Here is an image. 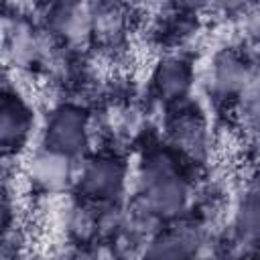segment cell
<instances>
[{
  "label": "cell",
  "instance_id": "obj_1",
  "mask_svg": "<svg viewBox=\"0 0 260 260\" xmlns=\"http://www.w3.org/2000/svg\"><path fill=\"white\" fill-rule=\"evenodd\" d=\"M128 181V167L116 154H93L83 160L77 169L75 187L77 191L98 203H114L126 189Z\"/></svg>",
  "mask_w": 260,
  "mask_h": 260
},
{
  "label": "cell",
  "instance_id": "obj_2",
  "mask_svg": "<svg viewBox=\"0 0 260 260\" xmlns=\"http://www.w3.org/2000/svg\"><path fill=\"white\" fill-rule=\"evenodd\" d=\"M89 114L77 104H59L47 116L43 146L79 158L89 146Z\"/></svg>",
  "mask_w": 260,
  "mask_h": 260
},
{
  "label": "cell",
  "instance_id": "obj_3",
  "mask_svg": "<svg viewBox=\"0 0 260 260\" xmlns=\"http://www.w3.org/2000/svg\"><path fill=\"white\" fill-rule=\"evenodd\" d=\"M28 179L43 193H49V195L63 193L65 189L75 185V179H77L75 158L63 152H57L53 148L41 146V150H37V154L30 158Z\"/></svg>",
  "mask_w": 260,
  "mask_h": 260
},
{
  "label": "cell",
  "instance_id": "obj_4",
  "mask_svg": "<svg viewBox=\"0 0 260 260\" xmlns=\"http://www.w3.org/2000/svg\"><path fill=\"white\" fill-rule=\"evenodd\" d=\"M140 197L160 221H171L187 209L191 199V185L181 173H173L142 185Z\"/></svg>",
  "mask_w": 260,
  "mask_h": 260
},
{
  "label": "cell",
  "instance_id": "obj_5",
  "mask_svg": "<svg viewBox=\"0 0 260 260\" xmlns=\"http://www.w3.org/2000/svg\"><path fill=\"white\" fill-rule=\"evenodd\" d=\"M89 37L102 47H114L124 41L130 16L124 0H91L87 6Z\"/></svg>",
  "mask_w": 260,
  "mask_h": 260
},
{
  "label": "cell",
  "instance_id": "obj_6",
  "mask_svg": "<svg viewBox=\"0 0 260 260\" xmlns=\"http://www.w3.org/2000/svg\"><path fill=\"white\" fill-rule=\"evenodd\" d=\"M32 122L35 116L24 98H20L16 91H6L0 108V142L6 154L18 152L26 144L32 130Z\"/></svg>",
  "mask_w": 260,
  "mask_h": 260
},
{
  "label": "cell",
  "instance_id": "obj_7",
  "mask_svg": "<svg viewBox=\"0 0 260 260\" xmlns=\"http://www.w3.org/2000/svg\"><path fill=\"white\" fill-rule=\"evenodd\" d=\"M209 79L217 95H242L252 83V67L244 55L236 51H221L211 63Z\"/></svg>",
  "mask_w": 260,
  "mask_h": 260
},
{
  "label": "cell",
  "instance_id": "obj_8",
  "mask_svg": "<svg viewBox=\"0 0 260 260\" xmlns=\"http://www.w3.org/2000/svg\"><path fill=\"white\" fill-rule=\"evenodd\" d=\"M193 83V71L183 57H165L152 71V89L162 102H181L187 98Z\"/></svg>",
  "mask_w": 260,
  "mask_h": 260
},
{
  "label": "cell",
  "instance_id": "obj_9",
  "mask_svg": "<svg viewBox=\"0 0 260 260\" xmlns=\"http://www.w3.org/2000/svg\"><path fill=\"white\" fill-rule=\"evenodd\" d=\"M195 244H197L195 230L177 225L175 230H169V232H156L148 240V248L144 250V254L154 258H179V256L193 254Z\"/></svg>",
  "mask_w": 260,
  "mask_h": 260
},
{
  "label": "cell",
  "instance_id": "obj_10",
  "mask_svg": "<svg viewBox=\"0 0 260 260\" xmlns=\"http://www.w3.org/2000/svg\"><path fill=\"white\" fill-rule=\"evenodd\" d=\"M234 225L238 236L248 244L260 242V191H250L242 197L236 215Z\"/></svg>",
  "mask_w": 260,
  "mask_h": 260
},
{
  "label": "cell",
  "instance_id": "obj_11",
  "mask_svg": "<svg viewBox=\"0 0 260 260\" xmlns=\"http://www.w3.org/2000/svg\"><path fill=\"white\" fill-rule=\"evenodd\" d=\"M173 134H175V146L191 156H195L199 150L205 148V140H207L205 124L201 118H197L193 114L177 118Z\"/></svg>",
  "mask_w": 260,
  "mask_h": 260
},
{
  "label": "cell",
  "instance_id": "obj_12",
  "mask_svg": "<svg viewBox=\"0 0 260 260\" xmlns=\"http://www.w3.org/2000/svg\"><path fill=\"white\" fill-rule=\"evenodd\" d=\"M252 4H256V0H209V6H213L215 10H219L223 14L242 12Z\"/></svg>",
  "mask_w": 260,
  "mask_h": 260
},
{
  "label": "cell",
  "instance_id": "obj_13",
  "mask_svg": "<svg viewBox=\"0 0 260 260\" xmlns=\"http://www.w3.org/2000/svg\"><path fill=\"white\" fill-rule=\"evenodd\" d=\"M167 4H171L177 12H197L205 6H209V0H167Z\"/></svg>",
  "mask_w": 260,
  "mask_h": 260
},
{
  "label": "cell",
  "instance_id": "obj_14",
  "mask_svg": "<svg viewBox=\"0 0 260 260\" xmlns=\"http://www.w3.org/2000/svg\"><path fill=\"white\" fill-rule=\"evenodd\" d=\"M126 4H144V2H148V0H124Z\"/></svg>",
  "mask_w": 260,
  "mask_h": 260
},
{
  "label": "cell",
  "instance_id": "obj_15",
  "mask_svg": "<svg viewBox=\"0 0 260 260\" xmlns=\"http://www.w3.org/2000/svg\"><path fill=\"white\" fill-rule=\"evenodd\" d=\"M254 6H256V8L260 10V0H256V4H254Z\"/></svg>",
  "mask_w": 260,
  "mask_h": 260
},
{
  "label": "cell",
  "instance_id": "obj_16",
  "mask_svg": "<svg viewBox=\"0 0 260 260\" xmlns=\"http://www.w3.org/2000/svg\"><path fill=\"white\" fill-rule=\"evenodd\" d=\"M81 2H83V0H81Z\"/></svg>",
  "mask_w": 260,
  "mask_h": 260
}]
</instances>
